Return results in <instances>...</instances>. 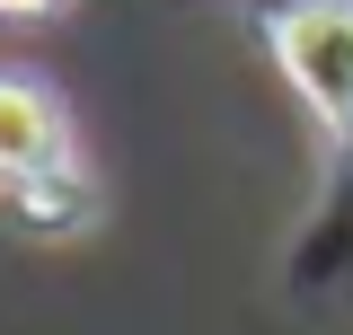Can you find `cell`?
<instances>
[{
    "instance_id": "1",
    "label": "cell",
    "mask_w": 353,
    "mask_h": 335,
    "mask_svg": "<svg viewBox=\"0 0 353 335\" xmlns=\"http://www.w3.org/2000/svg\"><path fill=\"white\" fill-rule=\"evenodd\" d=\"M274 53L327 124H353V0H301L274 27Z\"/></svg>"
},
{
    "instance_id": "3",
    "label": "cell",
    "mask_w": 353,
    "mask_h": 335,
    "mask_svg": "<svg viewBox=\"0 0 353 335\" xmlns=\"http://www.w3.org/2000/svg\"><path fill=\"white\" fill-rule=\"evenodd\" d=\"M53 0H0V18H44Z\"/></svg>"
},
{
    "instance_id": "2",
    "label": "cell",
    "mask_w": 353,
    "mask_h": 335,
    "mask_svg": "<svg viewBox=\"0 0 353 335\" xmlns=\"http://www.w3.org/2000/svg\"><path fill=\"white\" fill-rule=\"evenodd\" d=\"M62 159H71V132H62L53 88L0 71V176L9 185H44V176H62Z\"/></svg>"
}]
</instances>
